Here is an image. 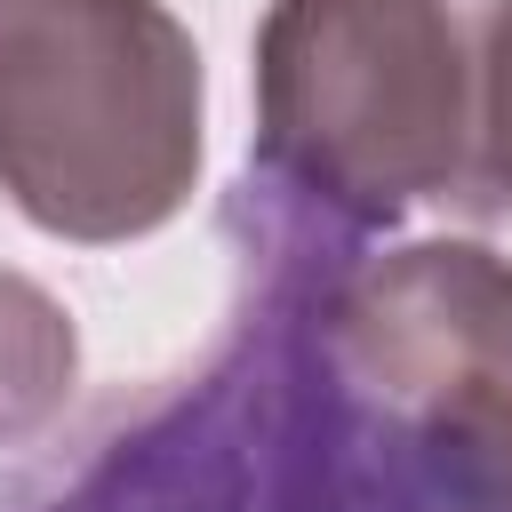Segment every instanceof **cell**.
Listing matches in <instances>:
<instances>
[{
  "mask_svg": "<svg viewBox=\"0 0 512 512\" xmlns=\"http://www.w3.org/2000/svg\"><path fill=\"white\" fill-rule=\"evenodd\" d=\"M456 200L512 216V0L472 16V152Z\"/></svg>",
  "mask_w": 512,
  "mask_h": 512,
  "instance_id": "5",
  "label": "cell"
},
{
  "mask_svg": "<svg viewBox=\"0 0 512 512\" xmlns=\"http://www.w3.org/2000/svg\"><path fill=\"white\" fill-rule=\"evenodd\" d=\"M200 160L208 72L168 0H0V192L24 224L144 240L184 216Z\"/></svg>",
  "mask_w": 512,
  "mask_h": 512,
  "instance_id": "1",
  "label": "cell"
},
{
  "mask_svg": "<svg viewBox=\"0 0 512 512\" xmlns=\"http://www.w3.org/2000/svg\"><path fill=\"white\" fill-rule=\"evenodd\" d=\"M256 160L352 224L456 200L472 32L448 0H272L256 24Z\"/></svg>",
  "mask_w": 512,
  "mask_h": 512,
  "instance_id": "2",
  "label": "cell"
},
{
  "mask_svg": "<svg viewBox=\"0 0 512 512\" xmlns=\"http://www.w3.org/2000/svg\"><path fill=\"white\" fill-rule=\"evenodd\" d=\"M80 384V328L72 312L32 280L0 264V448H24L64 416Z\"/></svg>",
  "mask_w": 512,
  "mask_h": 512,
  "instance_id": "4",
  "label": "cell"
},
{
  "mask_svg": "<svg viewBox=\"0 0 512 512\" xmlns=\"http://www.w3.org/2000/svg\"><path fill=\"white\" fill-rule=\"evenodd\" d=\"M344 368L432 432L512 408V256L488 240H408L352 272L336 304Z\"/></svg>",
  "mask_w": 512,
  "mask_h": 512,
  "instance_id": "3",
  "label": "cell"
}]
</instances>
